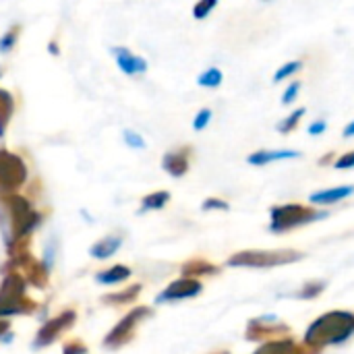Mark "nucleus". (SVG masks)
Wrapping results in <instances>:
<instances>
[{"label":"nucleus","mask_w":354,"mask_h":354,"mask_svg":"<svg viewBox=\"0 0 354 354\" xmlns=\"http://www.w3.org/2000/svg\"><path fill=\"white\" fill-rule=\"evenodd\" d=\"M272 216V224L270 230L272 232H286L290 228H299L317 220L328 218V212L324 209H313V207H305L299 203H288V205H276L270 209Z\"/></svg>","instance_id":"nucleus-1"},{"label":"nucleus","mask_w":354,"mask_h":354,"mask_svg":"<svg viewBox=\"0 0 354 354\" xmlns=\"http://www.w3.org/2000/svg\"><path fill=\"white\" fill-rule=\"evenodd\" d=\"M25 164L8 153V151H0V187L2 189H15L25 180Z\"/></svg>","instance_id":"nucleus-2"},{"label":"nucleus","mask_w":354,"mask_h":354,"mask_svg":"<svg viewBox=\"0 0 354 354\" xmlns=\"http://www.w3.org/2000/svg\"><path fill=\"white\" fill-rule=\"evenodd\" d=\"M112 56L118 64V68L129 75V77H135V75H143L147 73V60L143 56H137L133 54L129 48H112Z\"/></svg>","instance_id":"nucleus-3"},{"label":"nucleus","mask_w":354,"mask_h":354,"mask_svg":"<svg viewBox=\"0 0 354 354\" xmlns=\"http://www.w3.org/2000/svg\"><path fill=\"white\" fill-rule=\"evenodd\" d=\"M162 166L174 178L185 176L191 166V147H178L174 151H168L162 160Z\"/></svg>","instance_id":"nucleus-4"},{"label":"nucleus","mask_w":354,"mask_h":354,"mask_svg":"<svg viewBox=\"0 0 354 354\" xmlns=\"http://www.w3.org/2000/svg\"><path fill=\"white\" fill-rule=\"evenodd\" d=\"M301 158L299 149H257L247 156V162L251 166H268L272 162H282V160H297Z\"/></svg>","instance_id":"nucleus-5"},{"label":"nucleus","mask_w":354,"mask_h":354,"mask_svg":"<svg viewBox=\"0 0 354 354\" xmlns=\"http://www.w3.org/2000/svg\"><path fill=\"white\" fill-rule=\"evenodd\" d=\"M354 193L353 185H342V187H334V189H322V191H315L309 195V203L311 205H334V203H340L342 199H348Z\"/></svg>","instance_id":"nucleus-6"},{"label":"nucleus","mask_w":354,"mask_h":354,"mask_svg":"<svg viewBox=\"0 0 354 354\" xmlns=\"http://www.w3.org/2000/svg\"><path fill=\"white\" fill-rule=\"evenodd\" d=\"M201 290V284H197L195 280H189V278H183L178 282H174L172 286H168V290H164L160 295V303L162 301H178V299H189V297H195L197 292Z\"/></svg>","instance_id":"nucleus-7"},{"label":"nucleus","mask_w":354,"mask_h":354,"mask_svg":"<svg viewBox=\"0 0 354 354\" xmlns=\"http://www.w3.org/2000/svg\"><path fill=\"white\" fill-rule=\"evenodd\" d=\"M120 245H122V241H120L118 236H108V239L95 243V245L91 247L89 253H91V257H95V259H108V257H112V255L120 249Z\"/></svg>","instance_id":"nucleus-8"},{"label":"nucleus","mask_w":354,"mask_h":354,"mask_svg":"<svg viewBox=\"0 0 354 354\" xmlns=\"http://www.w3.org/2000/svg\"><path fill=\"white\" fill-rule=\"evenodd\" d=\"M71 317H73V313H64L60 319L48 322V324L44 326V330L39 332V336H37V344H35V346H44V344H48V342H54V338H56V336H58V332L62 330L64 322H66V319H71Z\"/></svg>","instance_id":"nucleus-9"},{"label":"nucleus","mask_w":354,"mask_h":354,"mask_svg":"<svg viewBox=\"0 0 354 354\" xmlns=\"http://www.w3.org/2000/svg\"><path fill=\"white\" fill-rule=\"evenodd\" d=\"M222 83H224V73L218 66H209L197 77V85L205 87V89H218Z\"/></svg>","instance_id":"nucleus-10"},{"label":"nucleus","mask_w":354,"mask_h":354,"mask_svg":"<svg viewBox=\"0 0 354 354\" xmlns=\"http://www.w3.org/2000/svg\"><path fill=\"white\" fill-rule=\"evenodd\" d=\"M12 110H15L12 95L6 89H0V137H4L6 124H8L10 116H12Z\"/></svg>","instance_id":"nucleus-11"},{"label":"nucleus","mask_w":354,"mask_h":354,"mask_svg":"<svg viewBox=\"0 0 354 354\" xmlns=\"http://www.w3.org/2000/svg\"><path fill=\"white\" fill-rule=\"evenodd\" d=\"M305 114H307V108H297V110H292L288 116H284V118L278 122V133H282V135L292 133V131L301 124V120H303Z\"/></svg>","instance_id":"nucleus-12"},{"label":"nucleus","mask_w":354,"mask_h":354,"mask_svg":"<svg viewBox=\"0 0 354 354\" xmlns=\"http://www.w3.org/2000/svg\"><path fill=\"white\" fill-rule=\"evenodd\" d=\"M129 276H131V270H129V268H124V266H114V268H110L108 272L97 274V282H102V284H118V282L127 280Z\"/></svg>","instance_id":"nucleus-13"},{"label":"nucleus","mask_w":354,"mask_h":354,"mask_svg":"<svg viewBox=\"0 0 354 354\" xmlns=\"http://www.w3.org/2000/svg\"><path fill=\"white\" fill-rule=\"evenodd\" d=\"M168 201H170V193H168V191H158V193H151V195L143 197L141 212H149V209H162V207H164Z\"/></svg>","instance_id":"nucleus-14"},{"label":"nucleus","mask_w":354,"mask_h":354,"mask_svg":"<svg viewBox=\"0 0 354 354\" xmlns=\"http://www.w3.org/2000/svg\"><path fill=\"white\" fill-rule=\"evenodd\" d=\"M301 68H303V60H290V62L282 64V66L274 73V83L288 81V79H290L292 75H297Z\"/></svg>","instance_id":"nucleus-15"},{"label":"nucleus","mask_w":354,"mask_h":354,"mask_svg":"<svg viewBox=\"0 0 354 354\" xmlns=\"http://www.w3.org/2000/svg\"><path fill=\"white\" fill-rule=\"evenodd\" d=\"M145 313H147L145 309H137L135 313H131V315H129V317H127V319H124V322H122V324H120L112 334H110V336H108V344H110V342H116V338L124 336V334H127V330H129L131 326H135V324H137V319H139L141 315H145Z\"/></svg>","instance_id":"nucleus-16"},{"label":"nucleus","mask_w":354,"mask_h":354,"mask_svg":"<svg viewBox=\"0 0 354 354\" xmlns=\"http://www.w3.org/2000/svg\"><path fill=\"white\" fill-rule=\"evenodd\" d=\"M216 6H218V0H197V4L193 6V17L197 21H203L214 12Z\"/></svg>","instance_id":"nucleus-17"},{"label":"nucleus","mask_w":354,"mask_h":354,"mask_svg":"<svg viewBox=\"0 0 354 354\" xmlns=\"http://www.w3.org/2000/svg\"><path fill=\"white\" fill-rule=\"evenodd\" d=\"M17 41H19V27H10L6 33H2V37H0V52L2 54H8L15 46H17Z\"/></svg>","instance_id":"nucleus-18"},{"label":"nucleus","mask_w":354,"mask_h":354,"mask_svg":"<svg viewBox=\"0 0 354 354\" xmlns=\"http://www.w3.org/2000/svg\"><path fill=\"white\" fill-rule=\"evenodd\" d=\"M301 87H303V81H290L282 93V106H290L297 102L299 93H301Z\"/></svg>","instance_id":"nucleus-19"},{"label":"nucleus","mask_w":354,"mask_h":354,"mask_svg":"<svg viewBox=\"0 0 354 354\" xmlns=\"http://www.w3.org/2000/svg\"><path fill=\"white\" fill-rule=\"evenodd\" d=\"M209 122H212V110L209 108H201L195 114V118H193V129L195 131H205Z\"/></svg>","instance_id":"nucleus-20"},{"label":"nucleus","mask_w":354,"mask_h":354,"mask_svg":"<svg viewBox=\"0 0 354 354\" xmlns=\"http://www.w3.org/2000/svg\"><path fill=\"white\" fill-rule=\"evenodd\" d=\"M122 139L127 143V147H133V149H145V139L141 137V133L137 131H124L122 133Z\"/></svg>","instance_id":"nucleus-21"},{"label":"nucleus","mask_w":354,"mask_h":354,"mask_svg":"<svg viewBox=\"0 0 354 354\" xmlns=\"http://www.w3.org/2000/svg\"><path fill=\"white\" fill-rule=\"evenodd\" d=\"M332 166H334V168H338V170H351V168H354V149L353 151L342 153L340 158H336Z\"/></svg>","instance_id":"nucleus-22"},{"label":"nucleus","mask_w":354,"mask_h":354,"mask_svg":"<svg viewBox=\"0 0 354 354\" xmlns=\"http://www.w3.org/2000/svg\"><path fill=\"white\" fill-rule=\"evenodd\" d=\"M205 212H212V209H218V212H226L230 205H228V201H224V199H218V197H209V199H205L203 201V205H201Z\"/></svg>","instance_id":"nucleus-23"},{"label":"nucleus","mask_w":354,"mask_h":354,"mask_svg":"<svg viewBox=\"0 0 354 354\" xmlns=\"http://www.w3.org/2000/svg\"><path fill=\"white\" fill-rule=\"evenodd\" d=\"M326 131H328V120H326V118L313 120V122L309 124V129H307V133H309L311 137H319V135H324Z\"/></svg>","instance_id":"nucleus-24"},{"label":"nucleus","mask_w":354,"mask_h":354,"mask_svg":"<svg viewBox=\"0 0 354 354\" xmlns=\"http://www.w3.org/2000/svg\"><path fill=\"white\" fill-rule=\"evenodd\" d=\"M342 137H344V139H353L354 137V118L351 120V122H348V124H346V127H344V131H342Z\"/></svg>","instance_id":"nucleus-25"},{"label":"nucleus","mask_w":354,"mask_h":354,"mask_svg":"<svg viewBox=\"0 0 354 354\" xmlns=\"http://www.w3.org/2000/svg\"><path fill=\"white\" fill-rule=\"evenodd\" d=\"M48 52H52L54 56H58V54H60V50H58L56 41H50V44H48Z\"/></svg>","instance_id":"nucleus-26"},{"label":"nucleus","mask_w":354,"mask_h":354,"mask_svg":"<svg viewBox=\"0 0 354 354\" xmlns=\"http://www.w3.org/2000/svg\"><path fill=\"white\" fill-rule=\"evenodd\" d=\"M334 160H336V158H334V153H330V156H326V158H322V160H319V166H324V164H330V162L334 164Z\"/></svg>","instance_id":"nucleus-27"},{"label":"nucleus","mask_w":354,"mask_h":354,"mask_svg":"<svg viewBox=\"0 0 354 354\" xmlns=\"http://www.w3.org/2000/svg\"><path fill=\"white\" fill-rule=\"evenodd\" d=\"M6 330V324H0V336H2V332Z\"/></svg>","instance_id":"nucleus-28"},{"label":"nucleus","mask_w":354,"mask_h":354,"mask_svg":"<svg viewBox=\"0 0 354 354\" xmlns=\"http://www.w3.org/2000/svg\"><path fill=\"white\" fill-rule=\"evenodd\" d=\"M261 2H272V0H261Z\"/></svg>","instance_id":"nucleus-29"},{"label":"nucleus","mask_w":354,"mask_h":354,"mask_svg":"<svg viewBox=\"0 0 354 354\" xmlns=\"http://www.w3.org/2000/svg\"><path fill=\"white\" fill-rule=\"evenodd\" d=\"M0 77H2V68H0Z\"/></svg>","instance_id":"nucleus-30"}]
</instances>
